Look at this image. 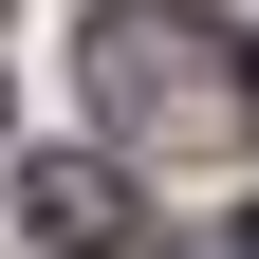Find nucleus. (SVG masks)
Here are the masks:
<instances>
[{
    "label": "nucleus",
    "mask_w": 259,
    "mask_h": 259,
    "mask_svg": "<svg viewBox=\"0 0 259 259\" xmlns=\"http://www.w3.org/2000/svg\"><path fill=\"white\" fill-rule=\"evenodd\" d=\"M19 222H37L56 259H93V241H130V185L93 167V148H56V167H19Z\"/></svg>",
    "instance_id": "f03ea898"
},
{
    "label": "nucleus",
    "mask_w": 259,
    "mask_h": 259,
    "mask_svg": "<svg viewBox=\"0 0 259 259\" xmlns=\"http://www.w3.org/2000/svg\"><path fill=\"white\" fill-rule=\"evenodd\" d=\"M241 259H259V222H241Z\"/></svg>",
    "instance_id": "7ed1b4c3"
},
{
    "label": "nucleus",
    "mask_w": 259,
    "mask_h": 259,
    "mask_svg": "<svg viewBox=\"0 0 259 259\" xmlns=\"http://www.w3.org/2000/svg\"><path fill=\"white\" fill-rule=\"evenodd\" d=\"M93 111H111L130 130V148H222V130H241V56H222V19H204V0H111V19H93Z\"/></svg>",
    "instance_id": "f257e3e1"
}]
</instances>
